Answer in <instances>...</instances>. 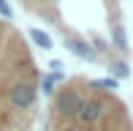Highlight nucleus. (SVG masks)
<instances>
[{"label":"nucleus","instance_id":"obj_1","mask_svg":"<svg viewBox=\"0 0 133 131\" xmlns=\"http://www.w3.org/2000/svg\"><path fill=\"white\" fill-rule=\"evenodd\" d=\"M84 104V96L76 87H63V90L54 96V109H57L60 117H76Z\"/></svg>","mask_w":133,"mask_h":131},{"label":"nucleus","instance_id":"obj_2","mask_svg":"<svg viewBox=\"0 0 133 131\" xmlns=\"http://www.w3.org/2000/svg\"><path fill=\"white\" fill-rule=\"evenodd\" d=\"M35 98H38V87L33 85V82H14V85L8 87V104L14 106V109H30V106L35 104Z\"/></svg>","mask_w":133,"mask_h":131},{"label":"nucleus","instance_id":"obj_3","mask_svg":"<svg viewBox=\"0 0 133 131\" xmlns=\"http://www.w3.org/2000/svg\"><path fill=\"white\" fill-rule=\"evenodd\" d=\"M103 109H106V104L101 98H84V104H82V109H79V120L84 123V126H95V123L103 117Z\"/></svg>","mask_w":133,"mask_h":131},{"label":"nucleus","instance_id":"obj_4","mask_svg":"<svg viewBox=\"0 0 133 131\" xmlns=\"http://www.w3.org/2000/svg\"><path fill=\"white\" fill-rule=\"evenodd\" d=\"M65 49L71 52V55H76V57H82V60H95V49H92V44H87L84 38H65Z\"/></svg>","mask_w":133,"mask_h":131},{"label":"nucleus","instance_id":"obj_5","mask_svg":"<svg viewBox=\"0 0 133 131\" xmlns=\"http://www.w3.org/2000/svg\"><path fill=\"white\" fill-rule=\"evenodd\" d=\"M30 41H33L35 46H41V49H52V38H49V33L38 30V27H30Z\"/></svg>","mask_w":133,"mask_h":131},{"label":"nucleus","instance_id":"obj_6","mask_svg":"<svg viewBox=\"0 0 133 131\" xmlns=\"http://www.w3.org/2000/svg\"><path fill=\"white\" fill-rule=\"evenodd\" d=\"M109 71H111L117 79H125V76H130V68H128V63H125V60H114V63H109Z\"/></svg>","mask_w":133,"mask_h":131},{"label":"nucleus","instance_id":"obj_7","mask_svg":"<svg viewBox=\"0 0 133 131\" xmlns=\"http://www.w3.org/2000/svg\"><path fill=\"white\" fill-rule=\"evenodd\" d=\"M57 82H63V74H46L44 79H41V87H44L46 96H52V93H54V85H57Z\"/></svg>","mask_w":133,"mask_h":131},{"label":"nucleus","instance_id":"obj_8","mask_svg":"<svg viewBox=\"0 0 133 131\" xmlns=\"http://www.w3.org/2000/svg\"><path fill=\"white\" fill-rule=\"evenodd\" d=\"M114 46L117 49H128V38H125V30H122V25H114Z\"/></svg>","mask_w":133,"mask_h":131},{"label":"nucleus","instance_id":"obj_9","mask_svg":"<svg viewBox=\"0 0 133 131\" xmlns=\"http://www.w3.org/2000/svg\"><path fill=\"white\" fill-rule=\"evenodd\" d=\"M92 87H101V90H117L119 82H117V79H95Z\"/></svg>","mask_w":133,"mask_h":131},{"label":"nucleus","instance_id":"obj_10","mask_svg":"<svg viewBox=\"0 0 133 131\" xmlns=\"http://www.w3.org/2000/svg\"><path fill=\"white\" fill-rule=\"evenodd\" d=\"M0 16L3 19H14V8L8 5V0H0Z\"/></svg>","mask_w":133,"mask_h":131},{"label":"nucleus","instance_id":"obj_11","mask_svg":"<svg viewBox=\"0 0 133 131\" xmlns=\"http://www.w3.org/2000/svg\"><path fill=\"white\" fill-rule=\"evenodd\" d=\"M92 49H95V55H103V52H109V44L103 38H92Z\"/></svg>","mask_w":133,"mask_h":131},{"label":"nucleus","instance_id":"obj_12","mask_svg":"<svg viewBox=\"0 0 133 131\" xmlns=\"http://www.w3.org/2000/svg\"><path fill=\"white\" fill-rule=\"evenodd\" d=\"M44 3H54V0H44Z\"/></svg>","mask_w":133,"mask_h":131}]
</instances>
